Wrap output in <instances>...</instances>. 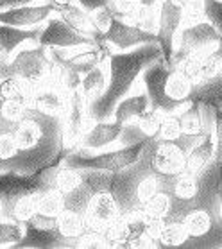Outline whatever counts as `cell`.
Here are the masks:
<instances>
[{
	"label": "cell",
	"instance_id": "1",
	"mask_svg": "<svg viewBox=\"0 0 222 249\" xmlns=\"http://www.w3.org/2000/svg\"><path fill=\"white\" fill-rule=\"evenodd\" d=\"M160 57H163V54L158 43H145L129 51L109 52L106 59L108 85L95 101L86 106L88 119L91 122L111 119L117 102L135 90L138 77L142 75L143 70Z\"/></svg>",
	"mask_w": 222,
	"mask_h": 249
},
{
	"label": "cell",
	"instance_id": "2",
	"mask_svg": "<svg viewBox=\"0 0 222 249\" xmlns=\"http://www.w3.org/2000/svg\"><path fill=\"white\" fill-rule=\"evenodd\" d=\"M147 142L149 138H142L138 142L127 143L124 147L106 151V153L101 154H90L86 149L77 147L65 156L63 165L77 170H97V172L119 174V172L127 170L131 165H135L138 160L142 158Z\"/></svg>",
	"mask_w": 222,
	"mask_h": 249
},
{
	"label": "cell",
	"instance_id": "3",
	"mask_svg": "<svg viewBox=\"0 0 222 249\" xmlns=\"http://www.w3.org/2000/svg\"><path fill=\"white\" fill-rule=\"evenodd\" d=\"M52 67H54V63L49 56V51L38 43L20 47V51L9 59L0 56V77L15 75L25 85L31 86L33 90L40 88V86H47Z\"/></svg>",
	"mask_w": 222,
	"mask_h": 249
},
{
	"label": "cell",
	"instance_id": "4",
	"mask_svg": "<svg viewBox=\"0 0 222 249\" xmlns=\"http://www.w3.org/2000/svg\"><path fill=\"white\" fill-rule=\"evenodd\" d=\"M88 122L91 120L86 113V101L77 88L67 95V106L61 115V145L67 153L79 147L81 136L90 125Z\"/></svg>",
	"mask_w": 222,
	"mask_h": 249
},
{
	"label": "cell",
	"instance_id": "5",
	"mask_svg": "<svg viewBox=\"0 0 222 249\" xmlns=\"http://www.w3.org/2000/svg\"><path fill=\"white\" fill-rule=\"evenodd\" d=\"M108 43L113 51H129L138 45H145V43H158L156 41V34L143 31V29L137 27L135 23H131L125 18L115 17L111 18L108 29L101 34V40Z\"/></svg>",
	"mask_w": 222,
	"mask_h": 249
},
{
	"label": "cell",
	"instance_id": "6",
	"mask_svg": "<svg viewBox=\"0 0 222 249\" xmlns=\"http://www.w3.org/2000/svg\"><path fill=\"white\" fill-rule=\"evenodd\" d=\"M183 27V6L176 0H161L158 4V29L156 41L161 49L163 61L171 67L172 52H174V38L177 31Z\"/></svg>",
	"mask_w": 222,
	"mask_h": 249
},
{
	"label": "cell",
	"instance_id": "7",
	"mask_svg": "<svg viewBox=\"0 0 222 249\" xmlns=\"http://www.w3.org/2000/svg\"><path fill=\"white\" fill-rule=\"evenodd\" d=\"M97 41L83 36L77 31L70 27L67 22H63L56 13H52L43 23V29L38 38V45L45 49H74V47H85V45H95Z\"/></svg>",
	"mask_w": 222,
	"mask_h": 249
},
{
	"label": "cell",
	"instance_id": "8",
	"mask_svg": "<svg viewBox=\"0 0 222 249\" xmlns=\"http://www.w3.org/2000/svg\"><path fill=\"white\" fill-rule=\"evenodd\" d=\"M122 215L117 199L108 190H99L93 192L90 203L86 206L85 221L86 230H93V231H104L109 224H113L119 217Z\"/></svg>",
	"mask_w": 222,
	"mask_h": 249
},
{
	"label": "cell",
	"instance_id": "9",
	"mask_svg": "<svg viewBox=\"0 0 222 249\" xmlns=\"http://www.w3.org/2000/svg\"><path fill=\"white\" fill-rule=\"evenodd\" d=\"M52 13H54V6L47 0L34 2V4H23V6H13L0 9V23L22 29L38 27L47 22V18Z\"/></svg>",
	"mask_w": 222,
	"mask_h": 249
},
{
	"label": "cell",
	"instance_id": "10",
	"mask_svg": "<svg viewBox=\"0 0 222 249\" xmlns=\"http://www.w3.org/2000/svg\"><path fill=\"white\" fill-rule=\"evenodd\" d=\"M125 124L117 122V120H97V122H91L86 131L81 136L79 147L86 149V151H99L115 143L120 140V136L124 133Z\"/></svg>",
	"mask_w": 222,
	"mask_h": 249
},
{
	"label": "cell",
	"instance_id": "11",
	"mask_svg": "<svg viewBox=\"0 0 222 249\" xmlns=\"http://www.w3.org/2000/svg\"><path fill=\"white\" fill-rule=\"evenodd\" d=\"M187 151L177 140H160L153 154V167L161 174L179 176L185 172Z\"/></svg>",
	"mask_w": 222,
	"mask_h": 249
},
{
	"label": "cell",
	"instance_id": "12",
	"mask_svg": "<svg viewBox=\"0 0 222 249\" xmlns=\"http://www.w3.org/2000/svg\"><path fill=\"white\" fill-rule=\"evenodd\" d=\"M43 25L31 29H22V27H13V25H6L0 23V52L2 56L9 59L15 54L17 49L23 45H36L40 33Z\"/></svg>",
	"mask_w": 222,
	"mask_h": 249
},
{
	"label": "cell",
	"instance_id": "13",
	"mask_svg": "<svg viewBox=\"0 0 222 249\" xmlns=\"http://www.w3.org/2000/svg\"><path fill=\"white\" fill-rule=\"evenodd\" d=\"M54 13L61 18L63 22H67L70 27L74 29V31H77L79 34L88 36V38H91V40H95V41L101 40V33L97 31L95 23H93V20H91V15L90 13H86L83 7L77 6L75 2H72V4H65V6H59V7H54Z\"/></svg>",
	"mask_w": 222,
	"mask_h": 249
},
{
	"label": "cell",
	"instance_id": "14",
	"mask_svg": "<svg viewBox=\"0 0 222 249\" xmlns=\"http://www.w3.org/2000/svg\"><path fill=\"white\" fill-rule=\"evenodd\" d=\"M67 106V93L54 86H40L31 95V108L51 117H61Z\"/></svg>",
	"mask_w": 222,
	"mask_h": 249
},
{
	"label": "cell",
	"instance_id": "15",
	"mask_svg": "<svg viewBox=\"0 0 222 249\" xmlns=\"http://www.w3.org/2000/svg\"><path fill=\"white\" fill-rule=\"evenodd\" d=\"M149 108H151V101H149V95L145 93V90L138 91V93L131 91L117 102L111 119L117 120V122H122V124H127L137 117H140L142 113H145Z\"/></svg>",
	"mask_w": 222,
	"mask_h": 249
},
{
	"label": "cell",
	"instance_id": "16",
	"mask_svg": "<svg viewBox=\"0 0 222 249\" xmlns=\"http://www.w3.org/2000/svg\"><path fill=\"white\" fill-rule=\"evenodd\" d=\"M215 153V138L213 133H205L201 140L194 143L187 153V163H185V174L195 176L208 165Z\"/></svg>",
	"mask_w": 222,
	"mask_h": 249
},
{
	"label": "cell",
	"instance_id": "17",
	"mask_svg": "<svg viewBox=\"0 0 222 249\" xmlns=\"http://www.w3.org/2000/svg\"><path fill=\"white\" fill-rule=\"evenodd\" d=\"M68 240L61 237L56 230H40L23 222V237L15 248H57V246H68Z\"/></svg>",
	"mask_w": 222,
	"mask_h": 249
},
{
	"label": "cell",
	"instance_id": "18",
	"mask_svg": "<svg viewBox=\"0 0 222 249\" xmlns=\"http://www.w3.org/2000/svg\"><path fill=\"white\" fill-rule=\"evenodd\" d=\"M106 85H108V65H106V61H102L101 65L93 67L86 74L81 75L79 90L85 97L86 106L106 90Z\"/></svg>",
	"mask_w": 222,
	"mask_h": 249
},
{
	"label": "cell",
	"instance_id": "19",
	"mask_svg": "<svg viewBox=\"0 0 222 249\" xmlns=\"http://www.w3.org/2000/svg\"><path fill=\"white\" fill-rule=\"evenodd\" d=\"M56 228L61 233L63 238L67 240H74V246L77 238L86 231V221L85 215L74 210H63L61 213L56 217Z\"/></svg>",
	"mask_w": 222,
	"mask_h": 249
},
{
	"label": "cell",
	"instance_id": "20",
	"mask_svg": "<svg viewBox=\"0 0 222 249\" xmlns=\"http://www.w3.org/2000/svg\"><path fill=\"white\" fill-rule=\"evenodd\" d=\"M38 197H40V192L23 194V196L17 197L9 204V208L6 210V215L4 217L18 222H25L36 213V210H38Z\"/></svg>",
	"mask_w": 222,
	"mask_h": 249
},
{
	"label": "cell",
	"instance_id": "21",
	"mask_svg": "<svg viewBox=\"0 0 222 249\" xmlns=\"http://www.w3.org/2000/svg\"><path fill=\"white\" fill-rule=\"evenodd\" d=\"M52 188H56L57 192L68 194L75 190L77 187L83 185V170L72 169L67 165H61L59 169H56L54 176L51 178Z\"/></svg>",
	"mask_w": 222,
	"mask_h": 249
},
{
	"label": "cell",
	"instance_id": "22",
	"mask_svg": "<svg viewBox=\"0 0 222 249\" xmlns=\"http://www.w3.org/2000/svg\"><path fill=\"white\" fill-rule=\"evenodd\" d=\"M176 113H177V119H179V125H181V135H188V136L205 135L199 104H190V106L185 104V109L183 111H176Z\"/></svg>",
	"mask_w": 222,
	"mask_h": 249
},
{
	"label": "cell",
	"instance_id": "23",
	"mask_svg": "<svg viewBox=\"0 0 222 249\" xmlns=\"http://www.w3.org/2000/svg\"><path fill=\"white\" fill-rule=\"evenodd\" d=\"M15 120H7L0 117V163H4L13 156H17L18 147L15 140V129H17Z\"/></svg>",
	"mask_w": 222,
	"mask_h": 249
},
{
	"label": "cell",
	"instance_id": "24",
	"mask_svg": "<svg viewBox=\"0 0 222 249\" xmlns=\"http://www.w3.org/2000/svg\"><path fill=\"white\" fill-rule=\"evenodd\" d=\"M65 210V199H63V194L57 192L56 188H49V190H43L40 192V197H38V210L43 215L49 217H57Z\"/></svg>",
	"mask_w": 222,
	"mask_h": 249
},
{
	"label": "cell",
	"instance_id": "25",
	"mask_svg": "<svg viewBox=\"0 0 222 249\" xmlns=\"http://www.w3.org/2000/svg\"><path fill=\"white\" fill-rule=\"evenodd\" d=\"M185 228H187L188 237H203L210 231L211 228V217L205 210H195L192 213H188L183 221Z\"/></svg>",
	"mask_w": 222,
	"mask_h": 249
},
{
	"label": "cell",
	"instance_id": "26",
	"mask_svg": "<svg viewBox=\"0 0 222 249\" xmlns=\"http://www.w3.org/2000/svg\"><path fill=\"white\" fill-rule=\"evenodd\" d=\"M23 237V222L0 217V248L17 246Z\"/></svg>",
	"mask_w": 222,
	"mask_h": 249
},
{
	"label": "cell",
	"instance_id": "27",
	"mask_svg": "<svg viewBox=\"0 0 222 249\" xmlns=\"http://www.w3.org/2000/svg\"><path fill=\"white\" fill-rule=\"evenodd\" d=\"M188 238L187 228L183 222H165L161 224L160 231H158V238L163 246H179Z\"/></svg>",
	"mask_w": 222,
	"mask_h": 249
},
{
	"label": "cell",
	"instance_id": "28",
	"mask_svg": "<svg viewBox=\"0 0 222 249\" xmlns=\"http://www.w3.org/2000/svg\"><path fill=\"white\" fill-rule=\"evenodd\" d=\"M129 22L135 23L137 27L149 31V33L156 34L158 29V6H140L137 7V11L133 13Z\"/></svg>",
	"mask_w": 222,
	"mask_h": 249
},
{
	"label": "cell",
	"instance_id": "29",
	"mask_svg": "<svg viewBox=\"0 0 222 249\" xmlns=\"http://www.w3.org/2000/svg\"><path fill=\"white\" fill-rule=\"evenodd\" d=\"M161 119H163V113H161V111H158V109H154V108H149L145 113H142L140 117L135 119V124H137L138 129L142 131L143 136L154 138V136H158Z\"/></svg>",
	"mask_w": 222,
	"mask_h": 249
},
{
	"label": "cell",
	"instance_id": "30",
	"mask_svg": "<svg viewBox=\"0 0 222 249\" xmlns=\"http://www.w3.org/2000/svg\"><path fill=\"white\" fill-rule=\"evenodd\" d=\"M29 108H31V102L27 99H22V97H18V99H2L0 101V115L7 120H15V122L22 120Z\"/></svg>",
	"mask_w": 222,
	"mask_h": 249
},
{
	"label": "cell",
	"instance_id": "31",
	"mask_svg": "<svg viewBox=\"0 0 222 249\" xmlns=\"http://www.w3.org/2000/svg\"><path fill=\"white\" fill-rule=\"evenodd\" d=\"M158 192H160V181H158V178L145 176V178H142L137 183V187H135V199L138 201L140 206H143V204H147L151 201V197L156 196Z\"/></svg>",
	"mask_w": 222,
	"mask_h": 249
},
{
	"label": "cell",
	"instance_id": "32",
	"mask_svg": "<svg viewBox=\"0 0 222 249\" xmlns=\"http://www.w3.org/2000/svg\"><path fill=\"white\" fill-rule=\"evenodd\" d=\"M142 210L147 213L149 217H154V219H160L163 221L167 215H169V210H171V199L165 194L158 192L156 196L151 197L147 204H143Z\"/></svg>",
	"mask_w": 222,
	"mask_h": 249
},
{
	"label": "cell",
	"instance_id": "33",
	"mask_svg": "<svg viewBox=\"0 0 222 249\" xmlns=\"http://www.w3.org/2000/svg\"><path fill=\"white\" fill-rule=\"evenodd\" d=\"M197 194V183H195V176L192 174H179L176 176V183H174V196L183 201L194 199Z\"/></svg>",
	"mask_w": 222,
	"mask_h": 249
},
{
	"label": "cell",
	"instance_id": "34",
	"mask_svg": "<svg viewBox=\"0 0 222 249\" xmlns=\"http://www.w3.org/2000/svg\"><path fill=\"white\" fill-rule=\"evenodd\" d=\"M179 136H181V125H179L177 113L163 115L160 131H158V138L160 140H177Z\"/></svg>",
	"mask_w": 222,
	"mask_h": 249
},
{
	"label": "cell",
	"instance_id": "35",
	"mask_svg": "<svg viewBox=\"0 0 222 249\" xmlns=\"http://www.w3.org/2000/svg\"><path fill=\"white\" fill-rule=\"evenodd\" d=\"M203 11L205 20H208L222 36V0H203Z\"/></svg>",
	"mask_w": 222,
	"mask_h": 249
},
{
	"label": "cell",
	"instance_id": "36",
	"mask_svg": "<svg viewBox=\"0 0 222 249\" xmlns=\"http://www.w3.org/2000/svg\"><path fill=\"white\" fill-rule=\"evenodd\" d=\"M203 20H205L203 0H187V4L183 6V25H192Z\"/></svg>",
	"mask_w": 222,
	"mask_h": 249
},
{
	"label": "cell",
	"instance_id": "37",
	"mask_svg": "<svg viewBox=\"0 0 222 249\" xmlns=\"http://www.w3.org/2000/svg\"><path fill=\"white\" fill-rule=\"evenodd\" d=\"M79 7H83L86 13H93L101 7H108L111 0H74Z\"/></svg>",
	"mask_w": 222,
	"mask_h": 249
},
{
	"label": "cell",
	"instance_id": "38",
	"mask_svg": "<svg viewBox=\"0 0 222 249\" xmlns=\"http://www.w3.org/2000/svg\"><path fill=\"white\" fill-rule=\"evenodd\" d=\"M34 2H43V0H0V9L13 6H23V4H34Z\"/></svg>",
	"mask_w": 222,
	"mask_h": 249
},
{
	"label": "cell",
	"instance_id": "39",
	"mask_svg": "<svg viewBox=\"0 0 222 249\" xmlns=\"http://www.w3.org/2000/svg\"><path fill=\"white\" fill-rule=\"evenodd\" d=\"M47 2H51L54 7H59V6H65V4H72L74 0H47Z\"/></svg>",
	"mask_w": 222,
	"mask_h": 249
},
{
	"label": "cell",
	"instance_id": "40",
	"mask_svg": "<svg viewBox=\"0 0 222 249\" xmlns=\"http://www.w3.org/2000/svg\"><path fill=\"white\" fill-rule=\"evenodd\" d=\"M161 0H140L142 6H158Z\"/></svg>",
	"mask_w": 222,
	"mask_h": 249
},
{
	"label": "cell",
	"instance_id": "41",
	"mask_svg": "<svg viewBox=\"0 0 222 249\" xmlns=\"http://www.w3.org/2000/svg\"><path fill=\"white\" fill-rule=\"evenodd\" d=\"M2 213H4V204H2V201H0V217H2Z\"/></svg>",
	"mask_w": 222,
	"mask_h": 249
},
{
	"label": "cell",
	"instance_id": "42",
	"mask_svg": "<svg viewBox=\"0 0 222 249\" xmlns=\"http://www.w3.org/2000/svg\"><path fill=\"white\" fill-rule=\"evenodd\" d=\"M219 213H221V219H222V199H221V206H219Z\"/></svg>",
	"mask_w": 222,
	"mask_h": 249
},
{
	"label": "cell",
	"instance_id": "43",
	"mask_svg": "<svg viewBox=\"0 0 222 249\" xmlns=\"http://www.w3.org/2000/svg\"><path fill=\"white\" fill-rule=\"evenodd\" d=\"M0 56H2V52H0Z\"/></svg>",
	"mask_w": 222,
	"mask_h": 249
},
{
	"label": "cell",
	"instance_id": "44",
	"mask_svg": "<svg viewBox=\"0 0 222 249\" xmlns=\"http://www.w3.org/2000/svg\"><path fill=\"white\" fill-rule=\"evenodd\" d=\"M0 101H2V99H0ZM0 117H2V115H0Z\"/></svg>",
	"mask_w": 222,
	"mask_h": 249
}]
</instances>
